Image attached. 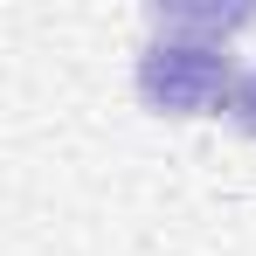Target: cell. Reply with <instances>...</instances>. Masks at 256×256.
<instances>
[{"label": "cell", "mask_w": 256, "mask_h": 256, "mask_svg": "<svg viewBox=\"0 0 256 256\" xmlns=\"http://www.w3.org/2000/svg\"><path fill=\"white\" fill-rule=\"evenodd\" d=\"M256 7H160L152 14V42L138 48V70L132 84L138 97L160 111V118H208L228 104V84H236V56H228V28H250Z\"/></svg>", "instance_id": "1"}, {"label": "cell", "mask_w": 256, "mask_h": 256, "mask_svg": "<svg viewBox=\"0 0 256 256\" xmlns=\"http://www.w3.org/2000/svg\"><path fill=\"white\" fill-rule=\"evenodd\" d=\"M222 111H228L242 132H256V62H250V70H236V84H228V104H222Z\"/></svg>", "instance_id": "2"}]
</instances>
